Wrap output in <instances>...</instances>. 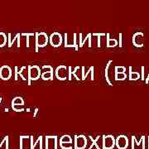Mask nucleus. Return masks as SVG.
Masks as SVG:
<instances>
[{
	"mask_svg": "<svg viewBox=\"0 0 149 149\" xmlns=\"http://www.w3.org/2000/svg\"><path fill=\"white\" fill-rule=\"evenodd\" d=\"M48 42L47 35L45 32H40L37 33V38H36V52H38V47H45Z\"/></svg>",
	"mask_w": 149,
	"mask_h": 149,
	"instance_id": "nucleus-1",
	"label": "nucleus"
},
{
	"mask_svg": "<svg viewBox=\"0 0 149 149\" xmlns=\"http://www.w3.org/2000/svg\"><path fill=\"white\" fill-rule=\"evenodd\" d=\"M41 75V71L40 68L37 65L33 66H29V73H28V77H29V82L28 85H31V80H37Z\"/></svg>",
	"mask_w": 149,
	"mask_h": 149,
	"instance_id": "nucleus-2",
	"label": "nucleus"
},
{
	"mask_svg": "<svg viewBox=\"0 0 149 149\" xmlns=\"http://www.w3.org/2000/svg\"><path fill=\"white\" fill-rule=\"evenodd\" d=\"M50 42L54 47H57L59 46H61V44L62 42L61 35L58 32H53L50 37Z\"/></svg>",
	"mask_w": 149,
	"mask_h": 149,
	"instance_id": "nucleus-3",
	"label": "nucleus"
},
{
	"mask_svg": "<svg viewBox=\"0 0 149 149\" xmlns=\"http://www.w3.org/2000/svg\"><path fill=\"white\" fill-rule=\"evenodd\" d=\"M56 75L58 80H64L68 76V71L65 65H60L56 70Z\"/></svg>",
	"mask_w": 149,
	"mask_h": 149,
	"instance_id": "nucleus-4",
	"label": "nucleus"
},
{
	"mask_svg": "<svg viewBox=\"0 0 149 149\" xmlns=\"http://www.w3.org/2000/svg\"><path fill=\"white\" fill-rule=\"evenodd\" d=\"M12 75V70L8 65H3L0 68V78L3 80H8L10 79Z\"/></svg>",
	"mask_w": 149,
	"mask_h": 149,
	"instance_id": "nucleus-5",
	"label": "nucleus"
},
{
	"mask_svg": "<svg viewBox=\"0 0 149 149\" xmlns=\"http://www.w3.org/2000/svg\"><path fill=\"white\" fill-rule=\"evenodd\" d=\"M117 46V41L115 39H109V34H107V47H112Z\"/></svg>",
	"mask_w": 149,
	"mask_h": 149,
	"instance_id": "nucleus-6",
	"label": "nucleus"
},
{
	"mask_svg": "<svg viewBox=\"0 0 149 149\" xmlns=\"http://www.w3.org/2000/svg\"><path fill=\"white\" fill-rule=\"evenodd\" d=\"M23 104H24V102H23V100L22 99L21 97H16L12 102V107H15L16 105H21V106H22Z\"/></svg>",
	"mask_w": 149,
	"mask_h": 149,
	"instance_id": "nucleus-7",
	"label": "nucleus"
},
{
	"mask_svg": "<svg viewBox=\"0 0 149 149\" xmlns=\"http://www.w3.org/2000/svg\"><path fill=\"white\" fill-rule=\"evenodd\" d=\"M42 80H53V72L52 71H47V72H44L42 74Z\"/></svg>",
	"mask_w": 149,
	"mask_h": 149,
	"instance_id": "nucleus-8",
	"label": "nucleus"
},
{
	"mask_svg": "<svg viewBox=\"0 0 149 149\" xmlns=\"http://www.w3.org/2000/svg\"><path fill=\"white\" fill-rule=\"evenodd\" d=\"M7 42V37L3 32H0V47H3L5 46Z\"/></svg>",
	"mask_w": 149,
	"mask_h": 149,
	"instance_id": "nucleus-9",
	"label": "nucleus"
},
{
	"mask_svg": "<svg viewBox=\"0 0 149 149\" xmlns=\"http://www.w3.org/2000/svg\"><path fill=\"white\" fill-rule=\"evenodd\" d=\"M111 62H112V61H109V63H108L106 65V70H105V78H106V81L109 83V85H113L111 83H110V81H109V76H108V70H109V65H110Z\"/></svg>",
	"mask_w": 149,
	"mask_h": 149,
	"instance_id": "nucleus-10",
	"label": "nucleus"
},
{
	"mask_svg": "<svg viewBox=\"0 0 149 149\" xmlns=\"http://www.w3.org/2000/svg\"><path fill=\"white\" fill-rule=\"evenodd\" d=\"M91 34H88V36H87V37H85V40H84V41H82L81 42H80V47H83V45H84V43H85V42H86V40H87L88 38H90V37H91Z\"/></svg>",
	"mask_w": 149,
	"mask_h": 149,
	"instance_id": "nucleus-11",
	"label": "nucleus"
},
{
	"mask_svg": "<svg viewBox=\"0 0 149 149\" xmlns=\"http://www.w3.org/2000/svg\"><path fill=\"white\" fill-rule=\"evenodd\" d=\"M119 47H122V33H119Z\"/></svg>",
	"mask_w": 149,
	"mask_h": 149,
	"instance_id": "nucleus-12",
	"label": "nucleus"
},
{
	"mask_svg": "<svg viewBox=\"0 0 149 149\" xmlns=\"http://www.w3.org/2000/svg\"><path fill=\"white\" fill-rule=\"evenodd\" d=\"M71 73H72V71H71V67L70 66L69 67V76H68V79L70 80H71Z\"/></svg>",
	"mask_w": 149,
	"mask_h": 149,
	"instance_id": "nucleus-13",
	"label": "nucleus"
},
{
	"mask_svg": "<svg viewBox=\"0 0 149 149\" xmlns=\"http://www.w3.org/2000/svg\"><path fill=\"white\" fill-rule=\"evenodd\" d=\"M144 79V67H142V80Z\"/></svg>",
	"mask_w": 149,
	"mask_h": 149,
	"instance_id": "nucleus-14",
	"label": "nucleus"
}]
</instances>
